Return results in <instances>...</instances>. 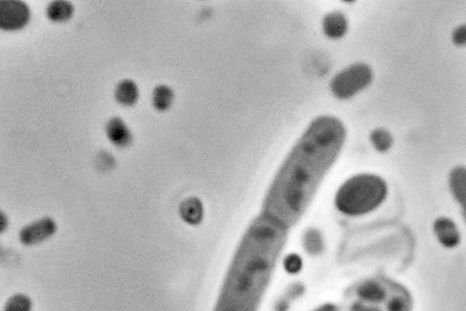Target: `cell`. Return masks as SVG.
I'll use <instances>...</instances> for the list:
<instances>
[{"instance_id": "1", "label": "cell", "mask_w": 466, "mask_h": 311, "mask_svg": "<svg viewBox=\"0 0 466 311\" xmlns=\"http://www.w3.org/2000/svg\"><path fill=\"white\" fill-rule=\"evenodd\" d=\"M346 140L339 118L321 116L312 121L275 175L261 214L287 230L299 222Z\"/></svg>"}, {"instance_id": "2", "label": "cell", "mask_w": 466, "mask_h": 311, "mask_svg": "<svg viewBox=\"0 0 466 311\" xmlns=\"http://www.w3.org/2000/svg\"><path fill=\"white\" fill-rule=\"evenodd\" d=\"M288 230L263 214L247 228L213 311H258L285 246Z\"/></svg>"}, {"instance_id": "3", "label": "cell", "mask_w": 466, "mask_h": 311, "mask_svg": "<svg viewBox=\"0 0 466 311\" xmlns=\"http://www.w3.org/2000/svg\"><path fill=\"white\" fill-rule=\"evenodd\" d=\"M346 311H412L413 301L405 288L388 279L357 282L345 292Z\"/></svg>"}, {"instance_id": "4", "label": "cell", "mask_w": 466, "mask_h": 311, "mask_svg": "<svg viewBox=\"0 0 466 311\" xmlns=\"http://www.w3.org/2000/svg\"><path fill=\"white\" fill-rule=\"evenodd\" d=\"M385 180L373 174L357 175L338 189L335 206L342 213L361 216L380 207L387 197Z\"/></svg>"}, {"instance_id": "5", "label": "cell", "mask_w": 466, "mask_h": 311, "mask_svg": "<svg viewBox=\"0 0 466 311\" xmlns=\"http://www.w3.org/2000/svg\"><path fill=\"white\" fill-rule=\"evenodd\" d=\"M373 70L367 64L351 65L332 78V94L340 100H348L366 89L373 81Z\"/></svg>"}, {"instance_id": "6", "label": "cell", "mask_w": 466, "mask_h": 311, "mask_svg": "<svg viewBox=\"0 0 466 311\" xmlns=\"http://www.w3.org/2000/svg\"><path fill=\"white\" fill-rule=\"evenodd\" d=\"M31 12L21 0H2L0 2V28L8 32L23 30L30 23Z\"/></svg>"}, {"instance_id": "7", "label": "cell", "mask_w": 466, "mask_h": 311, "mask_svg": "<svg viewBox=\"0 0 466 311\" xmlns=\"http://www.w3.org/2000/svg\"><path fill=\"white\" fill-rule=\"evenodd\" d=\"M56 231V222L51 217H42L21 228L19 240L25 246L38 245L50 239Z\"/></svg>"}, {"instance_id": "8", "label": "cell", "mask_w": 466, "mask_h": 311, "mask_svg": "<svg viewBox=\"0 0 466 311\" xmlns=\"http://www.w3.org/2000/svg\"><path fill=\"white\" fill-rule=\"evenodd\" d=\"M434 230L443 247L453 248L461 240L456 223L448 217H441L437 219L434 224Z\"/></svg>"}, {"instance_id": "9", "label": "cell", "mask_w": 466, "mask_h": 311, "mask_svg": "<svg viewBox=\"0 0 466 311\" xmlns=\"http://www.w3.org/2000/svg\"><path fill=\"white\" fill-rule=\"evenodd\" d=\"M106 134L110 142L118 148H127L132 143V133L119 117L112 118L107 123Z\"/></svg>"}, {"instance_id": "10", "label": "cell", "mask_w": 466, "mask_h": 311, "mask_svg": "<svg viewBox=\"0 0 466 311\" xmlns=\"http://www.w3.org/2000/svg\"><path fill=\"white\" fill-rule=\"evenodd\" d=\"M449 186L454 200L461 206L463 217L466 223V168L456 167L449 176Z\"/></svg>"}, {"instance_id": "11", "label": "cell", "mask_w": 466, "mask_h": 311, "mask_svg": "<svg viewBox=\"0 0 466 311\" xmlns=\"http://www.w3.org/2000/svg\"><path fill=\"white\" fill-rule=\"evenodd\" d=\"M179 213L187 224L198 225L203 217V206L198 197H190L181 203Z\"/></svg>"}, {"instance_id": "12", "label": "cell", "mask_w": 466, "mask_h": 311, "mask_svg": "<svg viewBox=\"0 0 466 311\" xmlns=\"http://www.w3.org/2000/svg\"><path fill=\"white\" fill-rule=\"evenodd\" d=\"M114 96L119 104L125 107H132L138 103L140 92L134 81L132 79H123L116 85Z\"/></svg>"}, {"instance_id": "13", "label": "cell", "mask_w": 466, "mask_h": 311, "mask_svg": "<svg viewBox=\"0 0 466 311\" xmlns=\"http://www.w3.org/2000/svg\"><path fill=\"white\" fill-rule=\"evenodd\" d=\"M323 28L325 35L330 39H340L345 36L347 31V19L343 13H330L323 19Z\"/></svg>"}, {"instance_id": "14", "label": "cell", "mask_w": 466, "mask_h": 311, "mask_svg": "<svg viewBox=\"0 0 466 311\" xmlns=\"http://www.w3.org/2000/svg\"><path fill=\"white\" fill-rule=\"evenodd\" d=\"M47 17L54 23H63L69 21L74 15V7L66 0H55L50 2L47 8Z\"/></svg>"}, {"instance_id": "15", "label": "cell", "mask_w": 466, "mask_h": 311, "mask_svg": "<svg viewBox=\"0 0 466 311\" xmlns=\"http://www.w3.org/2000/svg\"><path fill=\"white\" fill-rule=\"evenodd\" d=\"M174 100V92L167 85H159L152 92V105L160 112L169 109Z\"/></svg>"}, {"instance_id": "16", "label": "cell", "mask_w": 466, "mask_h": 311, "mask_svg": "<svg viewBox=\"0 0 466 311\" xmlns=\"http://www.w3.org/2000/svg\"><path fill=\"white\" fill-rule=\"evenodd\" d=\"M370 140L375 149L379 152L388 151L394 143L391 133L385 129H374L371 133Z\"/></svg>"}, {"instance_id": "17", "label": "cell", "mask_w": 466, "mask_h": 311, "mask_svg": "<svg viewBox=\"0 0 466 311\" xmlns=\"http://www.w3.org/2000/svg\"><path fill=\"white\" fill-rule=\"evenodd\" d=\"M32 301L24 294H15L8 299L4 311H31Z\"/></svg>"}, {"instance_id": "18", "label": "cell", "mask_w": 466, "mask_h": 311, "mask_svg": "<svg viewBox=\"0 0 466 311\" xmlns=\"http://www.w3.org/2000/svg\"><path fill=\"white\" fill-rule=\"evenodd\" d=\"M305 246L310 253L317 254L320 253L323 247L322 237L318 235L317 231L311 230L305 236Z\"/></svg>"}, {"instance_id": "19", "label": "cell", "mask_w": 466, "mask_h": 311, "mask_svg": "<svg viewBox=\"0 0 466 311\" xmlns=\"http://www.w3.org/2000/svg\"><path fill=\"white\" fill-rule=\"evenodd\" d=\"M303 287L302 286H295V288H292V290H290L287 295L283 297L279 302H278L276 306V311H287L290 306V304L292 303V299H296L297 297L302 295Z\"/></svg>"}, {"instance_id": "20", "label": "cell", "mask_w": 466, "mask_h": 311, "mask_svg": "<svg viewBox=\"0 0 466 311\" xmlns=\"http://www.w3.org/2000/svg\"><path fill=\"white\" fill-rule=\"evenodd\" d=\"M452 41L456 46H466V24L456 28L452 34Z\"/></svg>"}, {"instance_id": "21", "label": "cell", "mask_w": 466, "mask_h": 311, "mask_svg": "<svg viewBox=\"0 0 466 311\" xmlns=\"http://www.w3.org/2000/svg\"><path fill=\"white\" fill-rule=\"evenodd\" d=\"M301 263L299 258L294 257V258H290L288 259V263L286 264L287 271L289 272L295 273L300 270Z\"/></svg>"}, {"instance_id": "22", "label": "cell", "mask_w": 466, "mask_h": 311, "mask_svg": "<svg viewBox=\"0 0 466 311\" xmlns=\"http://www.w3.org/2000/svg\"><path fill=\"white\" fill-rule=\"evenodd\" d=\"M314 311H343V310H341V308L336 306V305L327 303L325 305H322V306H320L319 308H317V309H315Z\"/></svg>"}]
</instances>
